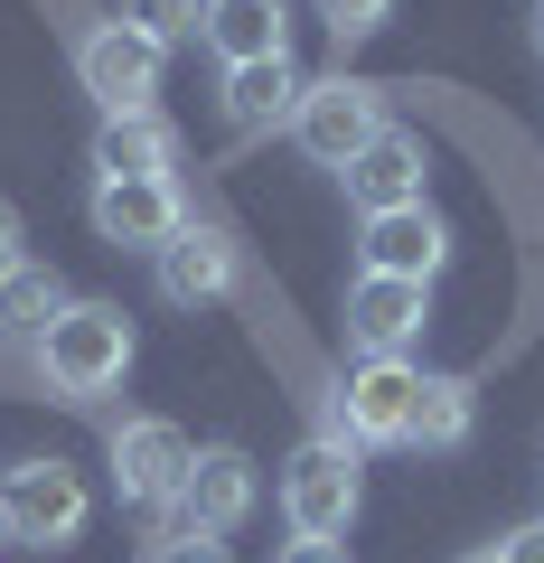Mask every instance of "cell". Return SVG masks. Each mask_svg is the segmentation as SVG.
<instances>
[{
  "mask_svg": "<svg viewBox=\"0 0 544 563\" xmlns=\"http://www.w3.org/2000/svg\"><path fill=\"white\" fill-rule=\"evenodd\" d=\"M38 376L57 385L66 404H95L132 376V320L113 301H66L57 320L38 329Z\"/></svg>",
  "mask_w": 544,
  "mask_h": 563,
  "instance_id": "cell-1",
  "label": "cell"
},
{
  "mask_svg": "<svg viewBox=\"0 0 544 563\" xmlns=\"http://www.w3.org/2000/svg\"><path fill=\"white\" fill-rule=\"evenodd\" d=\"M160 66H169V47L142 38L132 20H95V29L76 38V85L103 103V122H122V113H160Z\"/></svg>",
  "mask_w": 544,
  "mask_h": 563,
  "instance_id": "cell-2",
  "label": "cell"
},
{
  "mask_svg": "<svg viewBox=\"0 0 544 563\" xmlns=\"http://www.w3.org/2000/svg\"><path fill=\"white\" fill-rule=\"evenodd\" d=\"M291 141H301V161H320V169H357L385 141V95L357 85V76H320L301 95V113H291Z\"/></svg>",
  "mask_w": 544,
  "mask_h": 563,
  "instance_id": "cell-3",
  "label": "cell"
},
{
  "mask_svg": "<svg viewBox=\"0 0 544 563\" xmlns=\"http://www.w3.org/2000/svg\"><path fill=\"white\" fill-rule=\"evenodd\" d=\"M357 498H366V479H357V451L347 442H320V432H310V442L282 461L291 536H347V526H357Z\"/></svg>",
  "mask_w": 544,
  "mask_h": 563,
  "instance_id": "cell-4",
  "label": "cell"
},
{
  "mask_svg": "<svg viewBox=\"0 0 544 563\" xmlns=\"http://www.w3.org/2000/svg\"><path fill=\"white\" fill-rule=\"evenodd\" d=\"M188 470H198V442H188L179 422L142 413V422H122V432H113V488H122V507L169 517L179 488H188Z\"/></svg>",
  "mask_w": 544,
  "mask_h": 563,
  "instance_id": "cell-5",
  "label": "cell"
},
{
  "mask_svg": "<svg viewBox=\"0 0 544 563\" xmlns=\"http://www.w3.org/2000/svg\"><path fill=\"white\" fill-rule=\"evenodd\" d=\"M0 517H10L20 544H76L85 517H95V498H85V479L66 461H20L0 479Z\"/></svg>",
  "mask_w": 544,
  "mask_h": 563,
  "instance_id": "cell-6",
  "label": "cell"
},
{
  "mask_svg": "<svg viewBox=\"0 0 544 563\" xmlns=\"http://www.w3.org/2000/svg\"><path fill=\"white\" fill-rule=\"evenodd\" d=\"M413 395H423V366H403V357H357V366H347V385H338L329 404L347 413V442L376 451V442H403Z\"/></svg>",
  "mask_w": 544,
  "mask_h": 563,
  "instance_id": "cell-7",
  "label": "cell"
},
{
  "mask_svg": "<svg viewBox=\"0 0 544 563\" xmlns=\"http://www.w3.org/2000/svg\"><path fill=\"white\" fill-rule=\"evenodd\" d=\"M188 225L179 179H95V235L122 244V254H160Z\"/></svg>",
  "mask_w": 544,
  "mask_h": 563,
  "instance_id": "cell-8",
  "label": "cell"
},
{
  "mask_svg": "<svg viewBox=\"0 0 544 563\" xmlns=\"http://www.w3.org/2000/svg\"><path fill=\"white\" fill-rule=\"evenodd\" d=\"M423 320H432V282L357 273V291H347V339H357V357H403V347L423 339Z\"/></svg>",
  "mask_w": 544,
  "mask_h": 563,
  "instance_id": "cell-9",
  "label": "cell"
},
{
  "mask_svg": "<svg viewBox=\"0 0 544 563\" xmlns=\"http://www.w3.org/2000/svg\"><path fill=\"white\" fill-rule=\"evenodd\" d=\"M254 507H263L254 461L217 442V451H198V470H188V488H179V507H169V526H198V536H235Z\"/></svg>",
  "mask_w": 544,
  "mask_h": 563,
  "instance_id": "cell-10",
  "label": "cell"
},
{
  "mask_svg": "<svg viewBox=\"0 0 544 563\" xmlns=\"http://www.w3.org/2000/svg\"><path fill=\"white\" fill-rule=\"evenodd\" d=\"M366 273H395V282H432L451 263V225L432 217V207H395V217H366L357 235Z\"/></svg>",
  "mask_w": 544,
  "mask_h": 563,
  "instance_id": "cell-11",
  "label": "cell"
},
{
  "mask_svg": "<svg viewBox=\"0 0 544 563\" xmlns=\"http://www.w3.org/2000/svg\"><path fill=\"white\" fill-rule=\"evenodd\" d=\"M151 263H160V301H179V310H207V301L235 291V244L217 225H179Z\"/></svg>",
  "mask_w": 544,
  "mask_h": 563,
  "instance_id": "cell-12",
  "label": "cell"
},
{
  "mask_svg": "<svg viewBox=\"0 0 544 563\" xmlns=\"http://www.w3.org/2000/svg\"><path fill=\"white\" fill-rule=\"evenodd\" d=\"M207 47L225 66H263V57H291V0H207Z\"/></svg>",
  "mask_w": 544,
  "mask_h": 563,
  "instance_id": "cell-13",
  "label": "cell"
},
{
  "mask_svg": "<svg viewBox=\"0 0 544 563\" xmlns=\"http://www.w3.org/2000/svg\"><path fill=\"white\" fill-rule=\"evenodd\" d=\"M338 179H347V198H357V217H395V207H423V141H413V132H385L357 169H338Z\"/></svg>",
  "mask_w": 544,
  "mask_h": 563,
  "instance_id": "cell-14",
  "label": "cell"
},
{
  "mask_svg": "<svg viewBox=\"0 0 544 563\" xmlns=\"http://www.w3.org/2000/svg\"><path fill=\"white\" fill-rule=\"evenodd\" d=\"M179 169V132L160 113H122L95 132V179H169Z\"/></svg>",
  "mask_w": 544,
  "mask_h": 563,
  "instance_id": "cell-15",
  "label": "cell"
},
{
  "mask_svg": "<svg viewBox=\"0 0 544 563\" xmlns=\"http://www.w3.org/2000/svg\"><path fill=\"white\" fill-rule=\"evenodd\" d=\"M301 66L291 57H263V66H225V122L235 132H273V122H291L301 113Z\"/></svg>",
  "mask_w": 544,
  "mask_h": 563,
  "instance_id": "cell-16",
  "label": "cell"
},
{
  "mask_svg": "<svg viewBox=\"0 0 544 563\" xmlns=\"http://www.w3.org/2000/svg\"><path fill=\"white\" fill-rule=\"evenodd\" d=\"M469 432H479V395H469L460 376H423L413 422H403V451H460Z\"/></svg>",
  "mask_w": 544,
  "mask_h": 563,
  "instance_id": "cell-17",
  "label": "cell"
},
{
  "mask_svg": "<svg viewBox=\"0 0 544 563\" xmlns=\"http://www.w3.org/2000/svg\"><path fill=\"white\" fill-rule=\"evenodd\" d=\"M57 310H66V282L47 273V263H20V273H0V329H29V339H38Z\"/></svg>",
  "mask_w": 544,
  "mask_h": 563,
  "instance_id": "cell-18",
  "label": "cell"
},
{
  "mask_svg": "<svg viewBox=\"0 0 544 563\" xmlns=\"http://www.w3.org/2000/svg\"><path fill=\"white\" fill-rule=\"evenodd\" d=\"M122 20L142 29V38L179 47V38H198V29H207V0H122Z\"/></svg>",
  "mask_w": 544,
  "mask_h": 563,
  "instance_id": "cell-19",
  "label": "cell"
},
{
  "mask_svg": "<svg viewBox=\"0 0 544 563\" xmlns=\"http://www.w3.org/2000/svg\"><path fill=\"white\" fill-rule=\"evenodd\" d=\"M385 20H395V0H320V29H329L338 47H366Z\"/></svg>",
  "mask_w": 544,
  "mask_h": 563,
  "instance_id": "cell-20",
  "label": "cell"
},
{
  "mask_svg": "<svg viewBox=\"0 0 544 563\" xmlns=\"http://www.w3.org/2000/svg\"><path fill=\"white\" fill-rule=\"evenodd\" d=\"M151 563H235V554H225V536H198V526H160V536H151Z\"/></svg>",
  "mask_w": 544,
  "mask_h": 563,
  "instance_id": "cell-21",
  "label": "cell"
},
{
  "mask_svg": "<svg viewBox=\"0 0 544 563\" xmlns=\"http://www.w3.org/2000/svg\"><path fill=\"white\" fill-rule=\"evenodd\" d=\"M273 563H347V544H338V536H291Z\"/></svg>",
  "mask_w": 544,
  "mask_h": 563,
  "instance_id": "cell-22",
  "label": "cell"
},
{
  "mask_svg": "<svg viewBox=\"0 0 544 563\" xmlns=\"http://www.w3.org/2000/svg\"><path fill=\"white\" fill-rule=\"evenodd\" d=\"M20 263H29V254H20V207L0 198V273H20Z\"/></svg>",
  "mask_w": 544,
  "mask_h": 563,
  "instance_id": "cell-23",
  "label": "cell"
},
{
  "mask_svg": "<svg viewBox=\"0 0 544 563\" xmlns=\"http://www.w3.org/2000/svg\"><path fill=\"white\" fill-rule=\"evenodd\" d=\"M498 563H544V526H517V536L498 544Z\"/></svg>",
  "mask_w": 544,
  "mask_h": 563,
  "instance_id": "cell-24",
  "label": "cell"
},
{
  "mask_svg": "<svg viewBox=\"0 0 544 563\" xmlns=\"http://www.w3.org/2000/svg\"><path fill=\"white\" fill-rule=\"evenodd\" d=\"M525 38H535V57H544V0H535V20H525Z\"/></svg>",
  "mask_w": 544,
  "mask_h": 563,
  "instance_id": "cell-25",
  "label": "cell"
},
{
  "mask_svg": "<svg viewBox=\"0 0 544 563\" xmlns=\"http://www.w3.org/2000/svg\"><path fill=\"white\" fill-rule=\"evenodd\" d=\"M460 563H498V544H488V554H460Z\"/></svg>",
  "mask_w": 544,
  "mask_h": 563,
  "instance_id": "cell-26",
  "label": "cell"
},
{
  "mask_svg": "<svg viewBox=\"0 0 544 563\" xmlns=\"http://www.w3.org/2000/svg\"><path fill=\"white\" fill-rule=\"evenodd\" d=\"M0 536H10V517H0Z\"/></svg>",
  "mask_w": 544,
  "mask_h": 563,
  "instance_id": "cell-27",
  "label": "cell"
}]
</instances>
